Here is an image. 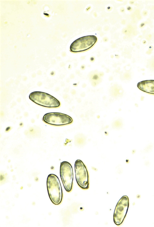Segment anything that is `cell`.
<instances>
[{
    "instance_id": "6da1fadb",
    "label": "cell",
    "mask_w": 154,
    "mask_h": 227,
    "mask_svg": "<svg viewBox=\"0 0 154 227\" xmlns=\"http://www.w3.org/2000/svg\"><path fill=\"white\" fill-rule=\"evenodd\" d=\"M47 187L49 197L55 205L60 204L62 200L63 191L58 177L53 174H49L47 180Z\"/></svg>"
},
{
    "instance_id": "7a4b0ae2",
    "label": "cell",
    "mask_w": 154,
    "mask_h": 227,
    "mask_svg": "<svg viewBox=\"0 0 154 227\" xmlns=\"http://www.w3.org/2000/svg\"><path fill=\"white\" fill-rule=\"evenodd\" d=\"M29 98L36 104L45 107L57 108L60 105L59 101L55 98L48 93L42 92H32L29 94Z\"/></svg>"
},
{
    "instance_id": "3957f363",
    "label": "cell",
    "mask_w": 154,
    "mask_h": 227,
    "mask_svg": "<svg viewBox=\"0 0 154 227\" xmlns=\"http://www.w3.org/2000/svg\"><path fill=\"white\" fill-rule=\"evenodd\" d=\"M76 180L79 186L84 190L89 188V175L86 166L81 160L78 159L75 163Z\"/></svg>"
},
{
    "instance_id": "277c9868",
    "label": "cell",
    "mask_w": 154,
    "mask_h": 227,
    "mask_svg": "<svg viewBox=\"0 0 154 227\" xmlns=\"http://www.w3.org/2000/svg\"><path fill=\"white\" fill-rule=\"evenodd\" d=\"M60 175L65 190L67 192H70L72 189L73 175L72 167L69 162L63 161L61 163Z\"/></svg>"
},
{
    "instance_id": "5b68a950",
    "label": "cell",
    "mask_w": 154,
    "mask_h": 227,
    "mask_svg": "<svg viewBox=\"0 0 154 227\" xmlns=\"http://www.w3.org/2000/svg\"><path fill=\"white\" fill-rule=\"evenodd\" d=\"M43 121L50 125L60 126L69 124L72 123V119L69 116L59 112H50L43 116Z\"/></svg>"
},
{
    "instance_id": "8992f818",
    "label": "cell",
    "mask_w": 154,
    "mask_h": 227,
    "mask_svg": "<svg viewBox=\"0 0 154 227\" xmlns=\"http://www.w3.org/2000/svg\"><path fill=\"white\" fill-rule=\"evenodd\" d=\"M129 207V199L126 195L122 196L117 203L114 210L113 219L117 225H121L127 214Z\"/></svg>"
},
{
    "instance_id": "52a82bcc",
    "label": "cell",
    "mask_w": 154,
    "mask_h": 227,
    "mask_svg": "<svg viewBox=\"0 0 154 227\" xmlns=\"http://www.w3.org/2000/svg\"><path fill=\"white\" fill-rule=\"evenodd\" d=\"M97 37L93 35L84 36L77 39L71 44L70 48L71 51L78 52L86 50L95 44Z\"/></svg>"
},
{
    "instance_id": "ba28073f",
    "label": "cell",
    "mask_w": 154,
    "mask_h": 227,
    "mask_svg": "<svg viewBox=\"0 0 154 227\" xmlns=\"http://www.w3.org/2000/svg\"><path fill=\"white\" fill-rule=\"evenodd\" d=\"M137 87L140 90L146 93L154 95V80L141 81L138 83Z\"/></svg>"
},
{
    "instance_id": "9c48e42d",
    "label": "cell",
    "mask_w": 154,
    "mask_h": 227,
    "mask_svg": "<svg viewBox=\"0 0 154 227\" xmlns=\"http://www.w3.org/2000/svg\"><path fill=\"white\" fill-rule=\"evenodd\" d=\"M142 25H141V26H141V27H143V26H144V25H145V23H142Z\"/></svg>"
}]
</instances>
